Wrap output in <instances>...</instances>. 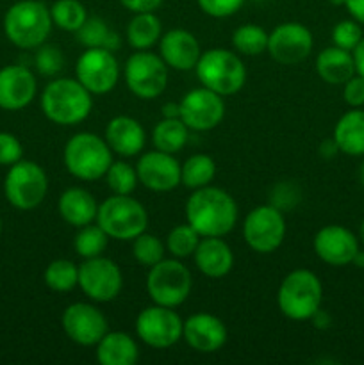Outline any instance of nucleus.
<instances>
[{
    "label": "nucleus",
    "mask_w": 364,
    "mask_h": 365,
    "mask_svg": "<svg viewBox=\"0 0 364 365\" xmlns=\"http://www.w3.org/2000/svg\"><path fill=\"white\" fill-rule=\"evenodd\" d=\"M186 221L200 237H223L238 223V203L216 185L195 189L186 202Z\"/></svg>",
    "instance_id": "obj_1"
},
{
    "label": "nucleus",
    "mask_w": 364,
    "mask_h": 365,
    "mask_svg": "<svg viewBox=\"0 0 364 365\" xmlns=\"http://www.w3.org/2000/svg\"><path fill=\"white\" fill-rule=\"evenodd\" d=\"M93 95L70 77L54 78L41 93V110L46 120L59 127H75L91 114Z\"/></svg>",
    "instance_id": "obj_2"
},
{
    "label": "nucleus",
    "mask_w": 364,
    "mask_h": 365,
    "mask_svg": "<svg viewBox=\"0 0 364 365\" xmlns=\"http://www.w3.org/2000/svg\"><path fill=\"white\" fill-rule=\"evenodd\" d=\"M50 7L41 0H16L4 16V32L14 46L32 50L41 46L52 31Z\"/></svg>",
    "instance_id": "obj_3"
},
{
    "label": "nucleus",
    "mask_w": 364,
    "mask_h": 365,
    "mask_svg": "<svg viewBox=\"0 0 364 365\" xmlns=\"http://www.w3.org/2000/svg\"><path fill=\"white\" fill-rule=\"evenodd\" d=\"M64 166L71 177L84 182L103 178L113 164V150L107 141L93 132H79L64 145Z\"/></svg>",
    "instance_id": "obj_4"
},
{
    "label": "nucleus",
    "mask_w": 364,
    "mask_h": 365,
    "mask_svg": "<svg viewBox=\"0 0 364 365\" xmlns=\"http://www.w3.org/2000/svg\"><path fill=\"white\" fill-rule=\"evenodd\" d=\"M203 88L221 96L236 95L246 82V68L238 52L227 48H209L202 52L195 66Z\"/></svg>",
    "instance_id": "obj_5"
},
{
    "label": "nucleus",
    "mask_w": 364,
    "mask_h": 365,
    "mask_svg": "<svg viewBox=\"0 0 364 365\" xmlns=\"http://www.w3.org/2000/svg\"><path fill=\"white\" fill-rule=\"evenodd\" d=\"M323 285L309 269H295L280 282L277 291L278 310L291 321H307L321 309Z\"/></svg>",
    "instance_id": "obj_6"
},
{
    "label": "nucleus",
    "mask_w": 364,
    "mask_h": 365,
    "mask_svg": "<svg viewBox=\"0 0 364 365\" xmlns=\"http://www.w3.org/2000/svg\"><path fill=\"white\" fill-rule=\"evenodd\" d=\"M96 223L114 241H134L146 232L148 212L141 202L131 195H113L98 205Z\"/></svg>",
    "instance_id": "obj_7"
},
{
    "label": "nucleus",
    "mask_w": 364,
    "mask_h": 365,
    "mask_svg": "<svg viewBox=\"0 0 364 365\" xmlns=\"http://www.w3.org/2000/svg\"><path fill=\"white\" fill-rule=\"evenodd\" d=\"M193 289V277L181 259H163L148 267L146 274V294L152 303L163 307H181L189 298Z\"/></svg>",
    "instance_id": "obj_8"
},
{
    "label": "nucleus",
    "mask_w": 364,
    "mask_h": 365,
    "mask_svg": "<svg viewBox=\"0 0 364 365\" xmlns=\"http://www.w3.org/2000/svg\"><path fill=\"white\" fill-rule=\"evenodd\" d=\"M49 191V178L45 170L34 160H18L4 180V195L7 202L18 210H34L45 200Z\"/></svg>",
    "instance_id": "obj_9"
},
{
    "label": "nucleus",
    "mask_w": 364,
    "mask_h": 365,
    "mask_svg": "<svg viewBox=\"0 0 364 365\" xmlns=\"http://www.w3.org/2000/svg\"><path fill=\"white\" fill-rule=\"evenodd\" d=\"M125 84L139 100L159 98L168 88V66L150 50H136L125 63Z\"/></svg>",
    "instance_id": "obj_10"
},
{
    "label": "nucleus",
    "mask_w": 364,
    "mask_h": 365,
    "mask_svg": "<svg viewBox=\"0 0 364 365\" xmlns=\"http://www.w3.org/2000/svg\"><path fill=\"white\" fill-rule=\"evenodd\" d=\"M243 237L246 246L259 255L277 252L285 237V220L282 210L271 203L250 210L243 221Z\"/></svg>",
    "instance_id": "obj_11"
},
{
    "label": "nucleus",
    "mask_w": 364,
    "mask_h": 365,
    "mask_svg": "<svg viewBox=\"0 0 364 365\" xmlns=\"http://www.w3.org/2000/svg\"><path fill=\"white\" fill-rule=\"evenodd\" d=\"M184 321L170 307L150 305L136 317V335L153 349H168L182 339Z\"/></svg>",
    "instance_id": "obj_12"
},
{
    "label": "nucleus",
    "mask_w": 364,
    "mask_h": 365,
    "mask_svg": "<svg viewBox=\"0 0 364 365\" xmlns=\"http://www.w3.org/2000/svg\"><path fill=\"white\" fill-rule=\"evenodd\" d=\"M79 287L91 302L109 303L123 289V274L114 260L103 255L86 259L79 266Z\"/></svg>",
    "instance_id": "obj_13"
},
{
    "label": "nucleus",
    "mask_w": 364,
    "mask_h": 365,
    "mask_svg": "<svg viewBox=\"0 0 364 365\" xmlns=\"http://www.w3.org/2000/svg\"><path fill=\"white\" fill-rule=\"evenodd\" d=\"M75 78L91 95H107L120 81V64L114 52L106 48H86L75 63Z\"/></svg>",
    "instance_id": "obj_14"
},
{
    "label": "nucleus",
    "mask_w": 364,
    "mask_h": 365,
    "mask_svg": "<svg viewBox=\"0 0 364 365\" xmlns=\"http://www.w3.org/2000/svg\"><path fill=\"white\" fill-rule=\"evenodd\" d=\"M61 327L71 342L84 348L96 346L100 339L109 331L107 317L103 316L102 310L84 302L71 303L64 309L61 316Z\"/></svg>",
    "instance_id": "obj_15"
},
{
    "label": "nucleus",
    "mask_w": 364,
    "mask_h": 365,
    "mask_svg": "<svg viewBox=\"0 0 364 365\" xmlns=\"http://www.w3.org/2000/svg\"><path fill=\"white\" fill-rule=\"evenodd\" d=\"M314 46L313 32L298 21L277 25L268 36V53L282 66H293L310 56Z\"/></svg>",
    "instance_id": "obj_16"
},
{
    "label": "nucleus",
    "mask_w": 364,
    "mask_h": 365,
    "mask_svg": "<svg viewBox=\"0 0 364 365\" xmlns=\"http://www.w3.org/2000/svg\"><path fill=\"white\" fill-rule=\"evenodd\" d=\"M178 106H181V120L188 125L189 130H213L225 118L223 96L203 86L186 93Z\"/></svg>",
    "instance_id": "obj_17"
},
{
    "label": "nucleus",
    "mask_w": 364,
    "mask_h": 365,
    "mask_svg": "<svg viewBox=\"0 0 364 365\" xmlns=\"http://www.w3.org/2000/svg\"><path fill=\"white\" fill-rule=\"evenodd\" d=\"M139 184L153 192H170L181 185L182 164L173 153L152 150L145 152L136 164Z\"/></svg>",
    "instance_id": "obj_18"
},
{
    "label": "nucleus",
    "mask_w": 364,
    "mask_h": 365,
    "mask_svg": "<svg viewBox=\"0 0 364 365\" xmlns=\"http://www.w3.org/2000/svg\"><path fill=\"white\" fill-rule=\"evenodd\" d=\"M314 253L321 262L332 267H343L352 264L359 252V237L341 225H327L320 228L313 241Z\"/></svg>",
    "instance_id": "obj_19"
},
{
    "label": "nucleus",
    "mask_w": 364,
    "mask_h": 365,
    "mask_svg": "<svg viewBox=\"0 0 364 365\" xmlns=\"http://www.w3.org/2000/svg\"><path fill=\"white\" fill-rule=\"evenodd\" d=\"M227 327L218 316L209 312H198L189 316L182 327V339L193 349L207 355L216 353L227 342Z\"/></svg>",
    "instance_id": "obj_20"
},
{
    "label": "nucleus",
    "mask_w": 364,
    "mask_h": 365,
    "mask_svg": "<svg viewBox=\"0 0 364 365\" xmlns=\"http://www.w3.org/2000/svg\"><path fill=\"white\" fill-rule=\"evenodd\" d=\"M38 82L27 66L11 64L0 70V109L21 110L34 100Z\"/></svg>",
    "instance_id": "obj_21"
},
{
    "label": "nucleus",
    "mask_w": 364,
    "mask_h": 365,
    "mask_svg": "<svg viewBox=\"0 0 364 365\" xmlns=\"http://www.w3.org/2000/svg\"><path fill=\"white\" fill-rule=\"evenodd\" d=\"M159 56L171 70L189 71L195 70L202 50L193 32L186 29H171L161 36Z\"/></svg>",
    "instance_id": "obj_22"
},
{
    "label": "nucleus",
    "mask_w": 364,
    "mask_h": 365,
    "mask_svg": "<svg viewBox=\"0 0 364 365\" xmlns=\"http://www.w3.org/2000/svg\"><path fill=\"white\" fill-rule=\"evenodd\" d=\"M103 139L116 155L134 157L145 148L146 134L143 125L136 118L121 114L109 120Z\"/></svg>",
    "instance_id": "obj_23"
},
{
    "label": "nucleus",
    "mask_w": 364,
    "mask_h": 365,
    "mask_svg": "<svg viewBox=\"0 0 364 365\" xmlns=\"http://www.w3.org/2000/svg\"><path fill=\"white\" fill-rule=\"evenodd\" d=\"M195 266L203 277L218 278L227 277L234 267V253L232 248L221 237H202L195 253H193Z\"/></svg>",
    "instance_id": "obj_24"
},
{
    "label": "nucleus",
    "mask_w": 364,
    "mask_h": 365,
    "mask_svg": "<svg viewBox=\"0 0 364 365\" xmlns=\"http://www.w3.org/2000/svg\"><path fill=\"white\" fill-rule=\"evenodd\" d=\"M57 209H59V216L63 217L64 223L81 228L89 223H95L98 203L93 198L91 192L86 191V189L68 187L66 191L61 192Z\"/></svg>",
    "instance_id": "obj_25"
},
{
    "label": "nucleus",
    "mask_w": 364,
    "mask_h": 365,
    "mask_svg": "<svg viewBox=\"0 0 364 365\" xmlns=\"http://www.w3.org/2000/svg\"><path fill=\"white\" fill-rule=\"evenodd\" d=\"M138 359V342L125 331H107L96 344V360L100 365H134Z\"/></svg>",
    "instance_id": "obj_26"
},
{
    "label": "nucleus",
    "mask_w": 364,
    "mask_h": 365,
    "mask_svg": "<svg viewBox=\"0 0 364 365\" xmlns=\"http://www.w3.org/2000/svg\"><path fill=\"white\" fill-rule=\"evenodd\" d=\"M332 139L338 145L339 152L350 157L364 155V110L352 107V110L343 114L334 127Z\"/></svg>",
    "instance_id": "obj_27"
},
{
    "label": "nucleus",
    "mask_w": 364,
    "mask_h": 365,
    "mask_svg": "<svg viewBox=\"0 0 364 365\" xmlns=\"http://www.w3.org/2000/svg\"><path fill=\"white\" fill-rule=\"evenodd\" d=\"M316 71L327 84L343 86L350 77L355 75L353 53L332 45L321 50L316 57Z\"/></svg>",
    "instance_id": "obj_28"
},
{
    "label": "nucleus",
    "mask_w": 364,
    "mask_h": 365,
    "mask_svg": "<svg viewBox=\"0 0 364 365\" xmlns=\"http://www.w3.org/2000/svg\"><path fill=\"white\" fill-rule=\"evenodd\" d=\"M75 36H77V41L86 48H106L116 52L121 46L120 34L109 29L107 21L100 16H88V20L75 32Z\"/></svg>",
    "instance_id": "obj_29"
},
{
    "label": "nucleus",
    "mask_w": 364,
    "mask_h": 365,
    "mask_svg": "<svg viewBox=\"0 0 364 365\" xmlns=\"http://www.w3.org/2000/svg\"><path fill=\"white\" fill-rule=\"evenodd\" d=\"M163 36V24L156 13H136L127 25V41L134 50H150Z\"/></svg>",
    "instance_id": "obj_30"
},
{
    "label": "nucleus",
    "mask_w": 364,
    "mask_h": 365,
    "mask_svg": "<svg viewBox=\"0 0 364 365\" xmlns=\"http://www.w3.org/2000/svg\"><path fill=\"white\" fill-rule=\"evenodd\" d=\"M189 139V128L181 118H163L152 130V145L166 153H178Z\"/></svg>",
    "instance_id": "obj_31"
},
{
    "label": "nucleus",
    "mask_w": 364,
    "mask_h": 365,
    "mask_svg": "<svg viewBox=\"0 0 364 365\" xmlns=\"http://www.w3.org/2000/svg\"><path fill=\"white\" fill-rule=\"evenodd\" d=\"M214 175H216V163L213 157L206 155V153H195L182 164L181 184L195 191V189L211 185Z\"/></svg>",
    "instance_id": "obj_32"
},
{
    "label": "nucleus",
    "mask_w": 364,
    "mask_h": 365,
    "mask_svg": "<svg viewBox=\"0 0 364 365\" xmlns=\"http://www.w3.org/2000/svg\"><path fill=\"white\" fill-rule=\"evenodd\" d=\"M50 16L56 27L66 32H77L88 20V9L81 0H56L50 6Z\"/></svg>",
    "instance_id": "obj_33"
},
{
    "label": "nucleus",
    "mask_w": 364,
    "mask_h": 365,
    "mask_svg": "<svg viewBox=\"0 0 364 365\" xmlns=\"http://www.w3.org/2000/svg\"><path fill=\"white\" fill-rule=\"evenodd\" d=\"M46 287L54 292H70L79 285V266L68 259H56L43 274Z\"/></svg>",
    "instance_id": "obj_34"
},
{
    "label": "nucleus",
    "mask_w": 364,
    "mask_h": 365,
    "mask_svg": "<svg viewBox=\"0 0 364 365\" xmlns=\"http://www.w3.org/2000/svg\"><path fill=\"white\" fill-rule=\"evenodd\" d=\"M109 245V235L98 223H89L79 228L74 239V250L81 259H93L103 255Z\"/></svg>",
    "instance_id": "obj_35"
},
{
    "label": "nucleus",
    "mask_w": 364,
    "mask_h": 365,
    "mask_svg": "<svg viewBox=\"0 0 364 365\" xmlns=\"http://www.w3.org/2000/svg\"><path fill=\"white\" fill-rule=\"evenodd\" d=\"M268 36L261 25H241L232 32V46L239 56H261L268 50Z\"/></svg>",
    "instance_id": "obj_36"
},
{
    "label": "nucleus",
    "mask_w": 364,
    "mask_h": 365,
    "mask_svg": "<svg viewBox=\"0 0 364 365\" xmlns=\"http://www.w3.org/2000/svg\"><path fill=\"white\" fill-rule=\"evenodd\" d=\"M200 235L195 228L189 223L177 225V227L171 228L166 235V250L171 257L175 259H188V257H193L196 246L200 242Z\"/></svg>",
    "instance_id": "obj_37"
},
{
    "label": "nucleus",
    "mask_w": 364,
    "mask_h": 365,
    "mask_svg": "<svg viewBox=\"0 0 364 365\" xmlns=\"http://www.w3.org/2000/svg\"><path fill=\"white\" fill-rule=\"evenodd\" d=\"M103 178L113 195H132L139 184L136 166L125 160H113Z\"/></svg>",
    "instance_id": "obj_38"
},
{
    "label": "nucleus",
    "mask_w": 364,
    "mask_h": 365,
    "mask_svg": "<svg viewBox=\"0 0 364 365\" xmlns=\"http://www.w3.org/2000/svg\"><path fill=\"white\" fill-rule=\"evenodd\" d=\"M164 253H166V245L157 235L143 232L132 241V255L136 262L145 267H152L161 262L164 259Z\"/></svg>",
    "instance_id": "obj_39"
},
{
    "label": "nucleus",
    "mask_w": 364,
    "mask_h": 365,
    "mask_svg": "<svg viewBox=\"0 0 364 365\" xmlns=\"http://www.w3.org/2000/svg\"><path fill=\"white\" fill-rule=\"evenodd\" d=\"M363 38V27L353 18L352 20H341L332 29V43L339 46V48L348 50V52H353Z\"/></svg>",
    "instance_id": "obj_40"
},
{
    "label": "nucleus",
    "mask_w": 364,
    "mask_h": 365,
    "mask_svg": "<svg viewBox=\"0 0 364 365\" xmlns=\"http://www.w3.org/2000/svg\"><path fill=\"white\" fill-rule=\"evenodd\" d=\"M34 64L39 73L45 75V77H54V75H57L63 70L64 56L59 46L45 45L43 43L41 46H38V52L34 56Z\"/></svg>",
    "instance_id": "obj_41"
},
{
    "label": "nucleus",
    "mask_w": 364,
    "mask_h": 365,
    "mask_svg": "<svg viewBox=\"0 0 364 365\" xmlns=\"http://www.w3.org/2000/svg\"><path fill=\"white\" fill-rule=\"evenodd\" d=\"M246 0H196L202 13L211 18H228L238 13Z\"/></svg>",
    "instance_id": "obj_42"
},
{
    "label": "nucleus",
    "mask_w": 364,
    "mask_h": 365,
    "mask_svg": "<svg viewBox=\"0 0 364 365\" xmlns=\"http://www.w3.org/2000/svg\"><path fill=\"white\" fill-rule=\"evenodd\" d=\"M24 146L11 132H0V166H13L21 160Z\"/></svg>",
    "instance_id": "obj_43"
},
{
    "label": "nucleus",
    "mask_w": 364,
    "mask_h": 365,
    "mask_svg": "<svg viewBox=\"0 0 364 365\" xmlns=\"http://www.w3.org/2000/svg\"><path fill=\"white\" fill-rule=\"evenodd\" d=\"M343 98L350 107L364 106V77L353 75L343 84Z\"/></svg>",
    "instance_id": "obj_44"
},
{
    "label": "nucleus",
    "mask_w": 364,
    "mask_h": 365,
    "mask_svg": "<svg viewBox=\"0 0 364 365\" xmlns=\"http://www.w3.org/2000/svg\"><path fill=\"white\" fill-rule=\"evenodd\" d=\"M121 6L128 9L131 13H156L161 6L163 0H120Z\"/></svg>",
    "instance_id": "obj_45"
},
{
    "label": "nucleus",
    "mask_w": 364,
    "mask_h": 365,
    "mask_svg": "<svg viewBox=\"0 0 364 365\" xmlns=\"http://www.w3.org/2000/svg\"><path fill=\"white\" fill-rule=\"evenodd\" d=\"M345 7L353 20L364 25V0H346Z\"/></svg>",
    "instance_id": "obj_46"
},
{
    "label": "nucleus",
    "mask_w": 364,
    "mask_h": 365,
    "mask_svg": "<svg viewBox=\"0 0 364 365\" xmlns=\"http://www.w3.org/2000/svg\"><path fill=\"white\" fill-rule=\"evenodd\" d=\"M353 63H355V73L364 77V38L360 39L359 45L353 50Z\"/></svg>",
    "instance_id": "obj_47"
},
{
    "label": "nucleus",
    "mask_w": 364,
    "mask_h": 365,
    "mask_svg": "<svg viewBox=\"0 0 364 365\" xmlns=\"http://www.w3.org/2000/svg\"><path fill=\"white\" fill-rule=\"evenodd\" d=\"M338 152H339V148H338V145H335V141L332 138L325 139V141L321 143L320 155L325 157V159H330V157H334Z\"/></svg>",
    "instance_id": "obj_48"
},
{
    "label": "nucleus",
    "mask_w": 364,
    "mask_h": 365,
    "mask_svg": "<svg viewBox=\"0 0 364 365\" xmlns=\"http://www.w3.org/2000/svg\"><path fill=\"white\" fill-rule=\"evenodd\" d=\"M310 321H313V324L316 328H320V330H325V328L330 327V316H328L327 312H323V310H316V314H314L313 317H310Z\"/></svg>",
    "instance_id": "obj_49"
},
{
    "label": "nucleus",
    "mask_w": 364,
    "mask_h": 365,
    "mask_svg": "<svg viewBox=\"0 0 364 365\" xmlns=\"http://www.w3.org/2000/svg\"><path fill=\"white\" fill-rule=\"evenodd\" d=\"M161 113H163V118H181V106L175 102H168L164 103Z\"/></svg>",
    "instance_id": "obj_50"
},
{
    "label": "nucleus",
    "mask_w": 364,
    "mask_h": 365,
    "mask_svg": "<svg viewBox=\"0 0 364 365\" xmlns=\"http://www.w3.org/2000/svg\"><path fill=\"white\" fill-rule=\"evenodd\" d=\"M352 264H353V266L360 267V269H364V252H360V250H359V252L355 253V257H353Z\"/></svg>",
    "instance_id": "obj_51"
},
{
    "label": "nucleus",
    "mask_w": 364,
    "mask_h": 365,
    "mask_svg": "<svg viewBox=\"0 0 364 365\" xmlns=\"http://www.w3.org/2000/svg\"><path fill=\"white\" fill-rule=\"evenodd\" d=\"M359 237H360V242L364 245V221L360 223V228H359Z\"/></svg>",
    "instance_id": "obj_52"
},
{
    "label": "nucleus",
    "mask_w": 364,
    "mask_h": 365,
    "mask_svg": "<svg viewBox=\"0 0 364 365\" xmlns=\"http://www.w3.org/2000/svg\"><path fill=\"white\" fill-rule=\"evenodd\" d=\"M328 2H330L332 6H345L346 0H328Z\"/></svg>",
    "instance_id": "obj_53"
},
{
    "label": "nucleus",
    "mask_w": 364,
    "mask_h": 365,
    "mask_svg": "<svg viewBox=\"0 0 364 365\" xmlns=\"http://www.w3.org/2000/svg\"><path fill=\"white\" fill-rule=\"evenodd\" d=\"M359 177H360V184L364 185V163H363V166H360V171H359Z\"/></svg>",
    "instance_id": "obj_54"
},
{
    "label": "nucleus",
    "mask_w": 364,
    "mask_h": 365,
    "mask_svg": "<svg viewBox=\"0 0 364 365\" xmlns=\"http://www.w3.org/2000/svg\"><path fill=\"white\" fill-rule=\"evenodd\" d=\"M0 234H2V220H0Z\"/></svg>",
    "instance_id": "obj_55"
}]
</instances>
